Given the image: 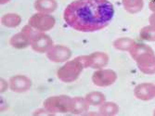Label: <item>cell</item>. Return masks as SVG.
I'll use <instances>...</instances> for the list:
<instances>
[{"label":"cell","mask_w":155,"mask_h":116,"mask_svg":"<svg viewBox=\"0 0 155 116\" xmlns=\"http://www.w3.org/2000/svg\"><path fill=\"white\" fill-rule=\"evenodd\" d=\"M120 107L117 103L114 101H105L100 107H98V112L102 116H114L119 113Z\"/></svg>","instance_id":"18"},{"label":"cell","mask_w":155,"mask_h":116,"mask_svg":"<svg viewBox=\"0 0 155 116\" xmlns=\"http://www.w3.org/2000/svg\"><path fill=\"white\" fill-rule=\"evenodd\" d=\"M28 24L31 25L36 31L47 33L55 27L56 19L52 14L36 12L29 18Z\"/></svg>","instance_id":"4"},{"label":"cell","mask_w":155,"mask_h":116,"mask_svg":"<svg viewBox=\"0 0 155 116\" xmlns=\"http://www.w3.org/2000/svg\"><path fill=\"white\" fill-rule=\"evenodd\" d=\"M124 10L129 14H137L144 8V0H122Z\"/></svg>","instance_id":"17"},{"label":"cell","mask_w":155,"mask_h":116,"mask_svg":"<svg viewBox=\"0 0 155 116\" xmlns=\"http://www.w3.org/2000/svg\"><path fill=\"white\" fill-rule=\"evenodd\" d=\"M34 115H51V113L46 110L44 107L43 108H39V109H36L34 112H33Z\"/></svg>","instance_id":"23"},{"label":"cell","mask_w":155,"mask_h":116,"mask_svg":"<svg viewBox=\"0 0 155 116\" xmlns=\"http://www.w3.org/2000/svg\"><path fill=\"white\" fill-rule=\"evenodd\" d=\"M8 88H9L8 81H7L5 78H1V80H0V92H1V94L5 93Z\"/></svg>","instance_id":"22"},{"label":"cell","mask_w":155,"mask_h":116,"mask_svg":"<svg viewBox=\"0 0 155 116\" xmlns=\"http://www.w3.org/2000/svg\"><path fill=\"white\" fill-rule=\"evenodd\" d=\"M9 89L17 94H22L29 91L33 85L32 80L24 75H15L9 78Z\"/></svg>","instance_id":"9"},{"label":"cell","mask_w":155,"mask_h":116,"mask_svg":"<svg viewBox=\"0 0 155 116\" xmlns=\"http://www.w3.org/2000/svg\"><path fill=\"white\" fill-rule=\"evenodd\" d=\"M149 24L155 26V12H152L149 17Z\"/></svg>","instance_id":"24"},{"label":"cell","mask_w":155,"mask_h":116,"mask_svg":"<svg viewBox=\"0 0 155 116\" xmlns=\"http://www.w3.org/2000/svg\"><path fill=\"white\" fill-rule=\"evenodd\" d=\"M34 8L36 12L52 14L58 8L57 0H35Z\"/></svg>","instance_id":"14"},{"label":"cell","mask_w":155,"mask_h":116,"mask_svg":"<svg viewBox=\"0 0 155 116\" xmlns=\"http://www.w3.org/2000/svg\"><path fill=\"white\" fill-rule=\"evenodd\" d=\"M109 55L103 51H95L87 55V66L88 68L94 70L106 68V66L109 64Z\"/></svg>","instance_id":"12"},{"label":"cell","mask_w":155,"mask_h":116,"mask_svg":"<svg viewBox=\"0 0 155 116\" xmlns=\"http://www.w3.org/2000/svg\"><path fill=\"white\" fill-rule=\"evenodd\" d=\"M52 38L44 32L35 31L32 39H31V48L34 51L41 54H46L50 48L53 46Z\"/></svg>","instance_id":"7"},{"label":"cell","mask_w":155,"mask_h":116,"mask_svg":"<svg viewBox=\"0 0 155 116\" xmlns=\"http://www.w3.org/2000/svg\"><path fill=\"white\" fill-rule=\"evenodd\" d=\"M134 96L141 101H150L155 98V83H140L134 88Z\"/></svg>","instance_id":"11"},{"label":"cell","mask_w":155,"mask_h":116,"mask_svg":"<svg viewBox=\"0 0 155 116\" xmlns=\"http://www.w3.org/2000/svg\"><path fill=\"white\" fill-rule=\"evenodd\" d=\"M118 75L116 71L111 70V69H107V68H102L95 70V71L92 75V83L98 88H108L114 85L117 81Z\"/></svg>","instance_id":"6"},{"label":"cell","mask_w":155,"mask_h":116,"mask_svg":"<svg viewBox=\"0 0 155 116\" xmlns=\"http://www.w3.org/2000/svg\"><path fill=\"white\" fill-rule=\"evenodd\" d=\"M86 98L92 107H100L106 101L105 95L101 91H91L86 95Z\"/></svg>","instance_id":"20"},{"label":"cell","mask_w":155,"mask_h":116,"mask_svg":"<svg viewBox=\"0 0 155 116\" xmlns=\"http://www.w3.org/2000/svg\"><path fill=\"white\" fill-rule=\"evenodd\" d=\"M87 55L78 56L73 60H69L57 71V77L62 83L75 82L84 69H87Z\"/></svg>","instance_id":"2"},{"label":"cell","mask_w":155,"mask_h":116,"mask_svg":"<svg viewBox=\"0 0 155 116\" xmlns=\"http://www.w3.org/2000/svg\"><path fill=\"white\" fill-rule=\"evenodd\" d=\"M139 37L146 42H155V26L149 24L142 27L139 31Z\"/></svg>","instance_id":"21"},{"label":"cell","mask_w":155,"mask_h":116,"mask_svg":"<svg viewBox=\"0 0 155 116\" xmlns=\"http://www.w3.org/2000/svg\"><path fill=\"white\" fill-rule=\"evenodd\" d=\"M153 115L155 116V110H154V111H153Z\"/></svg>","instance_id":"27"},{"label":"cell","mask_w":155,"mask_h":116,"mask_svg":"<svg viewBox=\"0 0 155 116\" xmlns=\"http://www.w3.org/2000/svg\"><path fill=\"white\" fill-rule=\"evenodd\" d=\"M89 103L86 97H74L72 98V106H71V111L70 113L81 115V114H86L89 110Z\"/></svg>","instance_id":"13"},{"label":"cell","mask_w":155,"mask_h":116,"mask_svg":"<svg viewBox=\"0 0 155 116\" xmlns=\"http://www.w3.org/2000/svg\"><path fill=\"white\" fill-rule=\"evenodd\" d=\"M151 52H154V51L149 45L144 44V43H136L134 47L129 51V54L134 61H137L138 58L141 57L142 55L147 54V53H151Z\"/></svg>","instance_id":"19"},{"label":"cell","mask_w":155,"mask_h":116,"mask_svg":"<svg viewBox=\"0 0 155 116\" xmlns=\"http://www.w3.org/2000/svg\"><path fill=\"white\" fill-rule=\"evenodd\" d=\"M72 98V97L68 95L51 96L44 100L43 107L51 114L68 113L71 111Z\"/></svg>","instance_id":"3"},{"label":"cell","mask_w":155,"mask_h":116,"mask_svg":"<svg viewBox=\"0 0 155 116\" xmlns=\"http://www.w3.org/2000/svg\"><path fill=\"white\" fill-rule=\"evenodd\" d=\"M35 29L31 25L26 24L21 30L13 35L9 39V45L15 49H24L31 46V39L35 33Z\"/></svg>","instance_id":"5"},{"label":"cell","mask_w":155,"mask_h":116,"mask_svg":"<svg viewBox=\"0 0 155 116\" xmlns=\"http://www.w3.org/2000/svg\"><path fill=\"white\" fill-rule=\"evenodd\" d=\"M10 1H11V0H0V4H1V5H6V4H8Z\"/></svg>","instance_id":"26"},{"label":"cell","mask_w":155,"mask_h":116,"mask_svg":"<svg viewBox=\"0 0 155 116\" xmlns=\"http://www.w3.org/2000/svg\"><path fill=\"white\" fill-rule=\"evenodd\" d=\"M136 41L133 38L130 37H118L116 38L114 43H112V46L114 48L118 50V51H123V52H129L131 48L134 47L136 44Z\"/></svg>","instance_id":"16"},{"label":"cell","mask_w":155,"mask_h":116,"mask_svg":"<svg viewBox=\"0 0 155 116\" xmlns=\"http://www.w3.org/2000/svg\"><path fill=\"white\" fill-rule=\"evenodd\" d=\"M114 16V8L109 0H74L63 11V20L72 29L93 33L106 28Z\"/></svg>","instance_id":"1"},{"label":"cell","mask_w":155,"mask_h":116,"mask_svg":"<svg viewBox=\"0 0 155 116\" xmlns=\"http://www.w3.org/2000/svg\"><path fill=\"white\" fill-rule=\"evenodd\" d=\"M21 23V17L20 14L9 12L1 17V24L6 28H17Z\"/></svg>","instance_id":"15"},{"label":"cell","mask_w":155,"mask_h":116,"mask_svg":"<svg viewBox=\"0 0 155 116\" xmlns=\"http://www.w3.org/2000/svg\"><path fill=\"white\" fill-rule=\"evenodd\" d=\"M47 58L54 63H65L72 58V50L64 45H53L46 53Z\"/></svg>","instance_id":"8"},{"label":"cell","mask_w":155,"mask_h":116,"mask_svg":"<svg viewBox=\"0 0 155 116\" xmlns=\"http://www.w3.org/2000/svg\"><path fill=\"white\" fill-rule=\"evenodd\" d=\"M137 67L143 75H155V53H147L139 57L135 61Z\"/></svg>","instance_id":"10"},{"label":"cell","mask_w":155,"mask_h":116,"mask_svg":"<svg viewBox=\"0 0 155 116\" xmlns=\"http://www.w3.org/2000/svg\"><path fill=\"white\" fill-rule=\"evenodd\" d=\"M149 8L150 9V11L155 12V0H150V2H149Z\"/></svg>","instance_id":"25"}]
</instances>
